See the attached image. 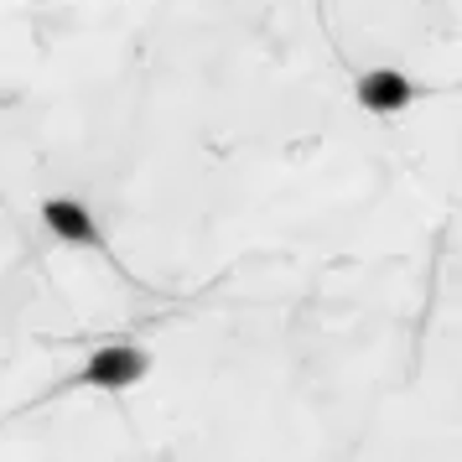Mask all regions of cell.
Listing matches in <instances>:
<instances>
[{"label":"cell","instance_id":"cell-1","mask_svg":"<svg viewBox=\"0 0 462 462\" xmlns=\"http://www.w3.org/2000/svg\"><path fill=\"white\" fill-rule=\"evenodd\" d=\"M151 369V354L146 348H130V343H115V348H99L79 369V384H94V390H130L141 384Z\"/></svg>","mask_w":462,"mask_h":462},{"label":"cell","instance_id":"cell-2","mask_svg":"<svg viewBox=\"0 0 462 462\" xmlns=\"http://www.w3.org/2000/svg\"><path fill=\"white\" fill-rule=\"evenodd\" d=\"M354 94L369 115H400V109H411V99H416V84L400 68H369L354 84Z\"/></svg>","mask_w":462,"mask_h":462},{"label":"cell","instance_id":"cell-3","mask_svg":"<svg viewBox=\"0 0 462 462\" xmlns=\"http://www.w3.org/2000/svg\"><path fill=\"white\" fill-rule=\"evenodd\" d=\"M42 224L63 245H94V250H105V234H99V224H94V213L79 203V198H47L42 203Z\"/></svg>","mask_w":462,"mask_h":462}]
</instances>
